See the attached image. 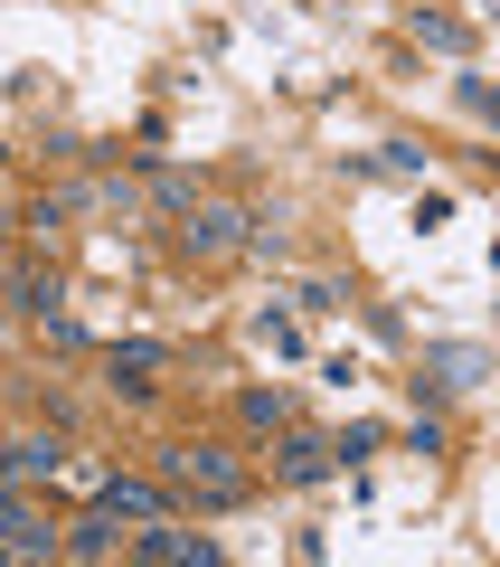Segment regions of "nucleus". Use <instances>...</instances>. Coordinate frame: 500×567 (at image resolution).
<instances>
[{"label": "nucleus", "mask_w": 500, "mask_h": 567, "mask_svg": "<svg viewBox=\"0 0 500 567\" xmlns=\"http://www.w3.org/2000/svg\"><path fill=\"white\" fill-rule=\"evenodd\" d=\"M152 473L170 483V502H199V511H246V502H256V473H246L237 445H218V435H180V445H160Z\"/></svg>", "instance_id": "nucleus-1"}, {"label": "nucleus", "mask_w": 500, "mask_h": 567, "mask_svg": "<svg viewBox=\"0 0 500 567\" xmlns=\"http://www.w3.org/2000/svg\"><path fill=\"white\" fill-rule=\"evenodd\" d=\"M123 558H142V567H218V539L208 529H180V511H160V520H142L123 539Z\"/></svg>", "instance_id": "nucleus-2"}, {"label": "nucleus", "mask_w": 500, "mask_h": 567, "mask_svg": "<svg viewBox=\"0 0 500 567\" xmlns=\"http://www.w3.org/2000/svg\"><path fill=\"white\" fill-rule=\"evenodd\" d=\"M95 502L104 511H114V520H160V511H180V502H170V483H142V473H104V483H95Z\"/></svg>", "instance_id": "nucleus-3"}, {"label": "nucleus", "mask_w": 500, "mask_h": 567, "mask_svg": "<svg viewBox=\"0 0 500 567\" xmlns=\"http://www.w3.org/2000/svg\"><path fill=\"white\" fill-rule=\"evenodd\" d=\"M180 237H189V256H237V246H246V208H227V199H189V227H180Z\"/></svg>", "instance_id": "nucleus-4"}, {"label": "nucleus", "mask_w": 500, "mask_h": 567, "mask_svg": "<svg viewBox=\"0 0 500 567\" xmlns=\"http://www.w3.org/2000/svg\"><path fill=\"white\" fill-rule=\"evenodd\" d=\"M66 464V445H58V435H0V483H48V473H58Z\"/></svg>", "instance_id": "nucleus-5"}, {"label": "nucleus", "mask_w": 500, "mask_h": 567, "mask_svg": "<svg viewBox=\"0 0 500 567\" xmlns=\"http://www.w3.org/2000/svg\"><path fill=\"white\" fill-rule=\"evenodd\" d=\"M123 539H133V529H123L114 511L95 502L85 520H66V529H58V558H123Z\"/></svg>", "instance_id": "nucleus-6"}, {"label": "nucleus", "mask_w": 500, "mask_h": 567, "mask_svg": "<svg viewBox=\"0 0 500 567\" xmlns=\"http://www.w3.org/2000/svg\"><path fill=\"white\" fill-rule=\"evenodd\" d=\"M152 369H170L160 341H114V350H104V379H114L123 398H152Z\"/></svg>", "instance_id": "nucleus-7"}, {"label": "nucleus", "mask_w": 500, "mask_h": 567, "mask_svg": "<svg viewBox=\"0 0 500 567\" xmlns=\"http://www.w3.org/2000/svg\"><path fill=\"white\" fill-rule=\"evenodd\" d=\"M331 464H341V454H331V435H283V464H274V483H321Z\"/></svg>", "instance_id": "nucleus-8"}, {"label": "nucleus", "mask_w": 500, "mask_h": 567, "mask_svg": "<svg viewBox=\"0 0 500 567\" xmlns=\"http://www.w3.org/2000/svg\"><path fill=\"white\" fill-rule=\"evenodd\" d=\"M425 369H435V388H481V369H491V360H481L472 341H444V350H435Z\"/></svg>", "instance_id": "nucleus-9"}, {"label": "nucleus", "mask_w": 500, "mask_h": 567, "mask_svg": "<svg viewBox=\"0 0 500 567\" xmlns=\"http://www.w3.org/2000/svg\"><path fill=\"white\" fill-rule=\"evenodd\" d=\"M237 416L256 425V435H283V425H293V398H274V388H246V398H237Z\"/></svg>", "instance_id": "nucleus-10"}, {"label": "nucleus", "mask_w": 500, "mask_h": 567, "mask_svg": "<svg viewBox=\"0 0 500 567\" xmlns=\"http://www.w3.org/2000/svg\"><path fill=\"white\" fill-rule=\"evenodd\" d=\"M39 341H48V350H58V360H76V350H85V331H76V322H66V312H39Z\"/></svg>", "instance_id": "nucleus-11"}]
</instances>
